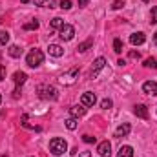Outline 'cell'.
<instances>
[{"label": "cell", "instance_id": "obj_25", "mask_svg": "<svg viewBox=\"0 0 157 157\" xmlns=\"http://www.w3.org/2000/svg\"><path fill=\"white\" fill-rule=\"evenodd\" d=\"M113 51H115V53H121V51H122V42H121V39L113 40Z\"/></svg>", "mask_w": 157, "mask_h": 157}, {"label": "cell", "instance_id": "obj_18", "mask_svg": "<svg viewBox=\"0 0 157 157\" xmlns=\"http://www.w3.org/2000/svg\"><path fill=\"white\" fill-rule=\"evenodd\" d=\"M22 28H24V31H33V29H39V20H35V18H33V20L26 22Z\"/></svg>", "mask_w": 157, "mask_h": 157}, {"label": "cell", "instance_id": "obj_26", "mask_svg": "<svg viewBox=\"0 0 157 157\" xmlns=\"http://www.w3.org/2000/svg\"><path fill=\"white\" fill-rule=\"evenodd\" d=\"M150 24H157V6L152 7V13H150Z\"/></svg>", "mask_w": 157, "mask_h": 157}, {"label": "cell", "instance_id": "obj_38", "mask_svg": "<svg viewBox=\"0 0 157 157\" xmlns=\"http://www.w3.org/2000/svg\"><path fill=\"white\" fill-rule=\"evenodd\" d=\"M143 2H150V0H143Z\"/></svg>", "mask_w": 157, "mask_h": 157}, {"label": "cell", "instance_id": "obj_28", "mask_svg": "<svg viewBox=\"0 0 157 157\" xmlns=\"http://www.w3.org/2000/svg\"><path fill=\"white\" fill-rule=\"evenodd\" d=\"M59 7H62V9H71V0H62Z\"/></svg>", "mask_w": 157, "mask_h": 157}, {"label": "cell", "instance_id": "obj_5", "mask_svg": "<svg viewBox=\"0 0 157 157\" xmlns=\"http://www.w3.org/2000/svg\"><path fill=\"white\" fill-rule=\"evenodd\" d=\"M59 37H60L62 40H66V42L71 40L73 37H75V28L70 26V24H64V26L59 29Z\"/></svg>", "mask_w": 157, "mask_h": 157}, {"label": "cell", "instance_id": "obj_4", "mask_svg": "<svg viewBox=\"0 0 157 157\" xmlns=\"http://www.w3.org/2000/svg\"><path fill=\"white\" fill-rule=\"evenodd\" d=\"M77 78H78V68H71L70 71H66L59 77V82L64 84V86H71V84H75Z\"/></svg>", "mask_w": 157, "mask_h": 157}, {"label": "cell", "instance_id": "obj_7", "mask_svg": "<svg viewBox=\"0 0 157 157\" xmlns=\"http://www.w3.org/2000/svg\"><path fill=\"white\" fill-rule=\"evenodd\" d=\"M80 102H82V106H86V108H91V106L97 102V97H95V93H93V91H86V93H82V99H80Z\"/></svg>", "mask_w": 157, "mask_h": 157}, {"label": "cell", "instance_id": "obj_35", "mask_svg": "<svg viewBox=\"0 0 157 157\" xmlns=\"http://www.w3.org/2000/svg\"><path fill=\"white\" fill-rule=\"evenodd\" d=\"M154 44H155V46H157V31H155V33H154Z\"/></svg>", "mask_w": 157, "mask_h": 157}, {"label": "cell", "instance_id": "obj_13", "mask_svg": "<svg viewBox=\"0 0 157 157\" xmlns=\"http://www.w3.org/2000/svg\"><path fill=\"white\" fill-rule=\"evenodd\" d=\"M48 53H49L51 57H62V55H64V49H62L59 44H49Z\"/></svg>", "mask_w": 157, "mask_h": 157}, {"label": "cell", "instance_id": "obj_17", "mask_svg": "<svg viewBox=\"0 0 157 157\" xmlns=\"http://www.w3.org/2000/svg\"><path fill=\"white\" fill-rule=\"evenodd\" d=\"M117 157H133V148L132 146H121Z\"/></svg>", "mask_w": 157, "mask_h": 157}, {"label": "cell", "instance_id": "obj_34", "mask_svg": "<svg viewBox=\"0 0 157 157\" xmlns=\"http://www.w3.org/2000/svg\"><path fill=\"white\" fill-rule=\"evenodd\" d=\"M80 157H91V154H90V152H82V154H80Z\"/></svg>", "mask_w": 157, "mask_h": 157}, {"label": "cell", "instance_id": "obj_33", "mask_svg": "<svg viewBox=\"0 0 157 157\" xmlns=\"http://www.w3.org/2000/svg\"><path fill=\"white\" fill-rule=\"evenodd\" d=\"M77 2H78V6H80V7H86L90 0H77Z\"/></svg>", "mask_w": 157, "mask_h": 157}, {"label": "cell", "instance_id": "obj_19", "mask_svg": "<svg viewBox=\"0 0 157 157\" xmlns=\"http://www.w3.org/2000/svg\"><path fill=\"white\" fill-rule=\"evenodd\" d=\"M7 53H9V57H13V59H18V57L22 55V49H20L18 46H9Z\"/></svg>", "mask_w": 157, "mask_h": 157}, {"label": "cell", "instance_id": "obj_23", "mask_svg": "<svg viewBox=\"0 0 157 157\" xmlns=\"http://www.w3.org/2000/svg\"><path fill=\"white\" fill-rule=\"evenodd\" d=\"M144 66H146V68H152V70H157V59H154V57L146 59V60H144Z\"/></svg>", "mask_w": 157, "mask_h": 157}, {"label": "cell", "instance_id": "obj_20", "mask_svg": "<svg viewBox=\"0 0 157 157\" xmlns=\"http://www.w3.org/2000/svg\"><path fill=\"white\" fill-rule=\"evenodd\" d=\"M93 46V39H88V40H84L82 44H78V53H84V51H88V48H91Z\"/></svg>", "mask_w": 157, "mask_h": 157}, {"label": "cell", "instance_id": "obj_9", "mask_svg": "<svg viewBox=\"0 0 157 157\" xmlns=\"http://www.w3.org/2000/svg\"><path fill=\"white\" fill-rule=\"evenodd\" d=\"M143 91L146 93V95H157V82L155 80H146L144 84H143Z\"/></svg>", "mask_w": 157, "mask_h": 157}, {"label": "cell", "instance_id": "obj_11", "mask_svg": "<svg viewBox=\"0 0 157 157\" xmlns=\"http://www.w3.org/2000/svg\"><path fill=\"white\" fill-rule=\"evenodd\" d=\"M144 40H146V35L144 33H133V35H130V42L133 44V46H141V44H144Z\"/></svg>", "mask_w": 157, "mask_h": 157}, {"label": "cell", "instance_id": "obj_15", "mask_svg": "<svg viewBox=\"0 0 157 157\" xmlns=\"http://www.w3.org/2000/svg\"><path fill=\"white\" fill-rule=\"evenodd\" d=\"M26 78H28V75H26L24 71H15V73H13V82H15L17 86H22V84L26 82Z\"/></svg>", "mask_w": 157, "mask_h": 157}, {"label": "cell", "instance_id": "obj_37", "mask_svg": "<svg viewBox=\"0 0 157 157\" xmlns=\"http://www.w3.org/2000/svg\"><path fill=\"white\" fill-rule=\"evenodd\" d=\"M0 104H2V95H0Z\"/></svg>", "mask_w": 157, "mask_h": 157}, {"label": "cell", "instance_id": "obj_8", "mask_svg": "<svg viewBox=\"0 0 157 157\" xmlns=\"http://www.w3.org/2000/svg\"><path fill=\"white\" fill-rule=\"evenodd\" d=\"M97 152H99L101 157H110L112 155V144H110V141H102V143L99 144Z\"/></svg>", "mask_w": 157, "mask_h": 157}, {"label": "cell", "instance_id": "obj_3", "mask_svg": "<svg viewBox=\"0 0 157 157\" xmlns=\"http://www.w3.org/2000/svg\"><path fill=\"white\" fill-rule=\"evenodd\" d=\"M37 93H39L40 99H44V101H55L59 97L57 90L53 86H48V84H40L39 88H37Z\"/></svg>", "mask_w": 157, "mask_h": 157}, {"label": "cell", "instance_id": "obj_30", "mask_svg": "<svg viewBox=\"0 0 157 157\" xmlns=\"http://www.w3.org/2000/svg\"><path fill=\"white\" fill-rule=\"evenodd\" d=\"M124 6V2H121V0H115L113 4H112V9H121Z\"/></svg>", "mask_w": 157, "mask_h": 157}, {"label": "cell", "instance_id": "obj_14", "mask_svg": "<svg viewBox=\"0 0 157 157\" xmlns=\"http://www.w3.org/2000/svg\"><path fill=\"white\" fill-rule=\"evenodd\" d=\"M133 113L141 119H148V108H146L144 104H137L135 110H133Z\"/></svg>", "mask_w": 157, "mask_h": 157}, {"label": "cell", "instance_id": "obj_21", "mask_svg": "<svg viewBox=\"0 0 157 157\" xmlns=\"http://www.w3.org/2000/svg\"><path fill=\"white\" fill-rule=\"evenodd\" d=\"M49 26H51L53 29H60V28L64 26V20H62L60 17H55V18L51 20V24H49Z\"/></svg>", "mask_w": 157, "mask_h": 157}, {"label": "cell", "instance_id": "obj_24", "mask_svg": "<svg viewBox=\"0 0 157 157\" xmlns=\"http://www.w3.org/2000/svg\"><path fill=\"white\" fill-rule=\"evenodd\" d=\"M66 128H68V130H75V128H77V119L70 117L66 121Z\"/></svg>", "mask_w": 157, "mask_h": 157}, {"label": "cell", "instance_id": "obj_36", "mask_svg": "<svg viewBox=\"0 0 157 157\" xmlns=\"http://www.w3.org/2000/svg\"><path fill=\"white\" fill-rule=\"evenodd\" d=\"M20 2H22V4H29L31 0H20Z\"/></svg>", "mask_w": 157, "mask_h": 157}, {"label": "cell", "instance_id": "obj_16", "mask_svg": "<svg viewBox=\"0 0 157 157\" xmlns=\"http://www.w3.org/2000/svg\"><path fill=\"white\" fill-rule=\"evenodd\" d=\"M33 4L40 7H49V9L57 7V0H33Z\"/></svg>", "mask_w": 157, "mask_h": 157}, {"label": "cell", "instance_id": "obj_22", "mask_svg": "<svg viewBox=\"0 0 157 157\" xmlns=\"http://www.w3.org/2000/svg\"><path fill=\"white\" fill-rule=\"evenodd\" d=\"M7 42H9V33L4 31V29H0V46H6Z\"/></svg>", "mask_w": 157, "mask_h": 157}, {"label": "cell", "instance_id": "obj_29", "mask_svg": "<svg viewBox=\"0 0 157 157\" xmlns=\"http://www.w3.org/2000/svg\"><path fill=\"white\" fill-rule=\"evenodd\" d=\"M82 141L90 144V143H95V137H91V135H88V133H86V135H82Z\"/></svg>", "mask_w": 157, "mask_h": 157}, {"label": "cell", "instance_id": "obj_6", "mask_svg": "<svg viewBox=\"0 0 157 157\" xmlns=\"http://www.w3.org/2000/svg\"><path fill=\"white\" fill-rule=\"evenodd\" d=\"M106 66V59L104 57H99V59H95V62H93V66H91V71H90V77H97V73L102 70Z\"/></svg>", "mask_w": 157, "mask_h": 157}, {"label": "cell", "instance_id": "obj_12", "mask_svg": "<svg viewBox=\"0 0 157 157\" xmlns=\"http://www.w3.org/2000/svg\"><path fill=\"white\" fill-rule=\"evenodd\" d=\"M84 113H86V106H82V104H80V106H71V108H70V115H71L73 119L82 117Z\"/></svg>", "mask_w": 157, "mask_h": 157}, {"label": "cell", "instance_id": "obj_32", "mask_svg": "<svg viewBox=\"0 0 157 157\" xmlns=\"http://www.w3.org/2000/svg\"><path fill=\"white\" fill-rule=\"evenodd\" d=\"M139 51H130V59H139Z\"/></svg>", "mask_w": 157, "mask_h": 157}, {"label": "cell", "instance_id": "obj_31", "mask_svg": "<svg viewBox=\"0 0 157 157\" xmlns=\"http://www.w3.org/2000/svg\"><path fill=\"white\" fill-rule=\"evenodd\" d=\"M4 78H6V68L0 64V80H4Z\"/></svg>", "mask_w": 157, "mask_h": 157}, {"label": "cell", "instance_id": "obj_27", "mask_svg": "<svg viewBox=\"0 0 157 157\" xmlns=\"http://www.w3.org/2000/svg\"><path fill=\"white\" fill-rule=\"evenodd\" d=\"M112 104H113V102H112V99H102V102H101V106H102L104 110H110V108H112Z\"/></svg>", "mask_w": 157, "mask_h": 157}, {"label": "cell", "instance_id": "obj_1", "mask_svg": "<svg viewBox=\"0 0 157 157\" xmlns=\"http://www.w3.org/2000/svg\"><path fill=\"white\" fill-rule=\"evenodd\" d=\"M49 152L55 157L64 155V154L68 152V143H66L64 139H60V137H55V139L49 141Z\"/></svg>", "mask_w": 157, "mask_h": 157}, {"label": "cell", "instance_id": "obj_10", "mask_svg": "<svg viewBox=\"0 0 157 157\" xmlns=\"http://www.w3.org/2000/svg\"><path fill=\"white\" fill-rule=\"evenodd\" d=\"M130 130H132V126L128 124V122H124V124H121L117 130H115V137L119 139H122V137H126L128 133H130Z\"/></svg>", "mask_w": 157, "mask_h": 157}, {"label": "cell", "instance_id": "obj_2", "mask_svg": "<svg viewBox=\"0 0 157 157\" xmlns=\"http://www.w3.org/2000/svg\"><path fill=\"white\" fill-rule=\"evenodd\" d=\"M44 62V53L37 49V48H33L28 55H26V64L29 66V68H39L40 64Z\"/></svg>", "mask_w": 157, "mask_h": 157}]
</instances>
